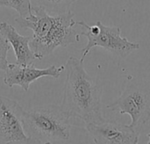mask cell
<instances>
[{"mask_svg":"<svg viewBox=\"0 0 150 144\" xmlns=\"http://www.w3.org/2000/svg\"><path fill=\"white\" fill-rule=\"evenodd\" d=\"M32 5L31 0H0V6L14 9L22 18H26L31 14Z\"/></svg>","mask_w":150,"mask_h":144,"instance_id":"11","label":"cell"},{"mask_svg":"<svg viewBox=\"0 0 150 144\" xmlns=\"http://www.w3.org/2000/svg\"><path fill=\"white\" fill-rule=\"evenodd\" d=\"M24 112L15 100L0 96V141L6 143L28 137L24 128Z\"/></svg>","mask_w":150,"mask_h":144,"instance_id":"7","label":"cell"},{"mask_svg":"<svg viewBox=\"0 0 150 144\" xmlns=\"http://www.w3.org/2000/svg\"><path fill=\"white\" fill-rule=\"evenodd\" d=\"M5 144H53L51 142L47 141V142H42L40 139L34 138V137H30L28 136L27 138L24 140H19V141H13L10 143H6Z\"/></svg>","mask_w":150,"mask_h":144,"instance_id":"13","label":"cell"},{"mask_svg":"<svg viewBox=\"0 0 150 144\" xmlns=\"http://www.w3.org/2000/svg\"><path fill=\"white\" fill-rule=\"evenodd\" d=\"M76 25L81 26L83 31L79 33L87 38L88 43L82 49L83 55L80 59L83 62L94 47H101L114 56L126 58L134 51L139 49L140 44L128 40L121 35V30L118 26H105L100 20L95 25L90 26L84 21H78Z\"/></svg>","mask_w":150,"mask_h":144,"instance_id":"5","label":"cell"},{"mask_svg":"<svg viewBox=\"0 0 150 144\" xmlns=\"http://www.w3.org/2000/svg\"><path fill=\"white\" fill-rule=\"evenodd\" d=\"M65 66L51 65L47 69H37L32 65H19L17 63H9L4 70V83L9 87L18 85L25 92L29 90L30 84L35 80L43 77H50L58 79Z\"/></svg>","mask_w":150,"mask_h":144,"instance_id":"8","label":"cell"},{"mask_svg":"<svg viewBox=\"0 0 150 144\" xmlns=\"http://www.w3.org/2000/svg\"><path fill=\"white\" fill-rule=\"evenodd\" d=\"M0 33L12 47L17 64L32 65L36 57L30 48L31 36L21 35L13 26L7 22L0 23Z\"/></svg>","mask_w":150,"mask_h":144,"instance_id":"9","label":"cell"},{"mask_svg":"<svg viewBox=\"0 0 150 144\" xmlns=\"http://www.w3.org/2000/svg\"><path fill=\"white\" fill-rule=\"evenodd\" d=\"M107 108L120 114H128L129 126L135 129L150 121V81L131 79L120 97Z\"/></svg>","mask_w":150,"mask_h":144,"instance_id":"4","label":"cell"},{"mask_svg":"<svg viewBox=\"0 0 150 144\" xmlns=\"http://www.w3.org/2000/svg\"><path fill=\"white\" fill-rule=\"evenodd\" d=\"M65 70L62 110L69 119H79L85 124L105 120L102 113L103 88L85 71L83 62L71 56L65 64Z\"/></svg>","mask_w":150,"mask_h":144,"instance_id":"1","label":"cell"},{"mask_svg":"<svg viewBox=\"0 0 150 144\" xmlns=\"http://www.w3.org/2000/svg\"><path fill=\"white\" fill-rule=\"evenodd\" d=\"M148 137H149V143H148V144H150V133H149V134H148Z\"/></svg>","mask_w":150,"mask_h":144,"instance_id":"14","label":"cell"},{"mask_svg":"<svg viewBox=\"0 0 150 144\" xmlns=\"http://www.w3.org/2000/svg\"><path fill=\"white\" fill-rule=\"evenodd\" d=\"M75 14L69 11L61 14H50L39 5H32V12L26 18L18 17L15 22L22 29H31L30 48L36 59L52 54L58 47H68L80 40V34L74 29Z\"/></svg>","mask_w":150,"mask_h":144,"instance_id":"2","label":"cell"},{"mask_svg":"<svg viewBox=\"0 0 150 144\" xmlns=\"http://www.w3.org/2000/svg\"><path fill=\"white\" fill-rule=\"evenodd\" d=\"M11 44L3 36L0 37V71L5 70L9 65L7 55L11 49Z\"/></svg>","mask_w":150,"mask_h":144,"instance_id":"12","label":"cell"},{"mask_svg":"<svg viewBox=\"0 0 150 144\" xmlns=\"http://www.w3.org/2000/svg\"><path fill=\"white\" fill-rule=\"evenodd\" d=\"M37 5L42 7L48 13L55 15L65 13L69 10L70 6L77 0H35Z\"/></svg>","mask_w":150,"mask_h":144,"instance_id":"10","label":"cell"},{"mask_svg":"<svg viewBox=\"0 0 150 144\" xmlns=\"http://www.w3.org/2000/svg\"><path fill=\"white\" fill-rule=\"evenodd\" d=\"M69 118L60 106H36L24 112L23 122L28 136L40 140L68 141L70 137Z\"/></svg>","mask_w":150,"mask_h":144,"instance_id":"3","label":"cell"},{"mask_svg":"<svg viewBox=\"0 0 150 144\" xmlns=\"http://www.w3.org/2000/svg\"><path fill=\"white\" fill-rule=\"evenodd\" d=\"M85 129L95 144H137L139 133L129 125L105 119L98 123L85 124Z\"/></svg>","mask_w":150,"mask_h":144,"instance_id":"6","label":"cell"}]
</instances>
